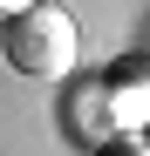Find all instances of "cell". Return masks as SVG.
<instances>
[{
    "label": "cell",
    "instance_id": "obj_1",
    "mask_svg": "<svg viewBox=\"0 0 150 156\" xmlns=\"http://www.w3.org/2000/svg\"><path fill=\"white\" fill-rule=\"evenodd\" d=\"M75 48H82L75 14L55 7V0H34V7H21V14L0 20V55H7L14 75H28V82H62L75 68Z\"/></svg>",
    "mask_w": 150,
    "mask_h": 156
},
{
    "label": "cell",
    "instance_id": "obj_2",
    "mask_svg": "<svg viewBox=\"0 0 150 156\" xmlns=\"http://www.w3.org/2000/svg\"><path fill=\"white\" fill-rule=\"evenodd\" d=\"M103 156H150V136H123V143H103Z\"/></svg>",
    "mask_w": 150,
    "mask_h": 156
},
{
    "label": "cell",
    "instance_id": "obj_3",
    "mask_svg": "<svg viewBox=\"0 0 150 156\" xmlns=\"http://www.w3.org/2000/svg\"><path fill=\"white\" fill-rule=\"evenodd\" d=\"M21 7H34V0H0V20H7V14H21Z\"/></svg>",
    "mask_w": 150,
    "mask_h": 156
}]
</instances>
